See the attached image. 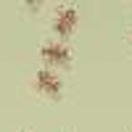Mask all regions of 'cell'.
<instances>
[{
  "label": "cell",
  "mask_w": 132,
  "mask_h": 132,
  "mask_svg": "<svg viewBox=\"0 0 132 132\" xmlns=\"http://www.w3.org/2000/svg\"><path fill=\"white\" fill-rule=\"evenodd\" d=\"M77 21H79V13H77L74 5L58 8L56 19H53V32H56L58 37H69L71 32H74V27H77Z\"/></svg>",
  "instance_id": "6da1fadb"
},
{
  "label": "cell",
  "mask_w": 132,
  "mask_h": 132,
  "mask_svg": "<svg viewBox=\"0 0 132 132\" xmlns=\"http://www.w3.org/2000/svg\"><path fill=\"white\" fill-rule=\"evenodd\" d=\"M35 87L37 90H42L45 95H58L63 90V82H61V77L56 71H50V69H40L35 74Z\"/></svg>",
  "instance_id": "7a4b0ae2"
},
{
  "label": "cell",
  "mask_w": 132,
  "mask_h": 132,
  "mask_svg": "<svg viewBox=\"0 0 132 132\" xmlns=\"http://www.w3.org/2000/svg\"><path fill=\"white\" fill-rule=\"evenodd\" d=\"M40 56L45 58L48 63H56V66H63L71 61V50L63 45V42H48V45H42Z\"/></svg>",
  "instance_id": "3957f363"
}]
</instances>
